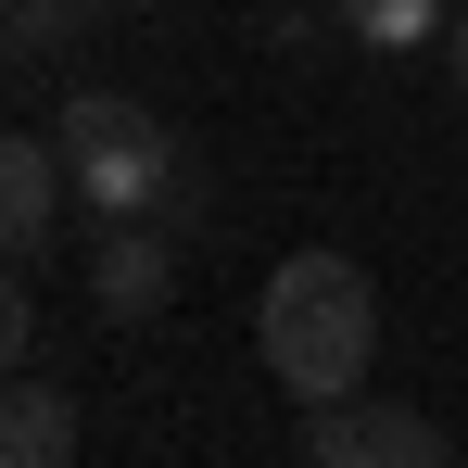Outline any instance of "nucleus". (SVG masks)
<instances>
[{"mask_svg":"<svg viewBox=\"0 0 468 468\" xmlns=\"http://www.w3.org/2000/svg\"><path fill=\"white\" fill-rule=\"evenodd\" d=\"M253 342H266V380L292 405H342L367 392V355H380V292L355 253H292L253 304Z\"/></svg>","mask_w":468,"mask_h":468,"instance_id":"nucleus-1","label":"nucleus"},{"mask_svg":"<svg viewBox=\"0 0 468 468\" xmlns=\"http://www.w3.org/2000/svg\"><path fill=\"white\" fill-rule=\"evenodd\" d=\"M64 177H77V203L101 229H127V216H190V153H177V127H165L153 101H127V89H77L64 101Z\"/></svg>","mask_w":468,"mask_h":468,"instance_id":"nucleus-2","label":"nucleus"},{"mask_svg":"<svg viewBox=\"0 0 468 468\" xmlns=\"http://www.w3.org/2000/svg\"><path fill=\"white\" fill-rule=\"evenodd\" d=\"M304 468H456V456H443V431L418 405L342 392V405H304Z\"/></svg>","mask_w":468,"mask_h":468,"instance_id":"nucleus-3","label":"nucleus"},{"mask_svg":"<svg viewBox=\"0 0 468 468\" xmlns=\"http://www.w3.org/2000/svg\"><path fill=\"white\" fill-rule=\"evenodd\" d=\"M165 292H177V229L165 216H127V229H101V253H89V304L114 316V329H153Z\"/></svg>","mask_w":468,"mask_h":468,"instance_id":"nucleus-4","label":"nucleus"},{"mask_svg":"<svg viewBox=\"0 0 468 468\" xmlns=\"http://www.w3.org/2000/svg\"><path fill=\"white\" fill-rule=\"evenodd\" d=\"M64 140H13L0 127V253H38L51 240V216H64Z\"/></svg>","mask_w":468,"mask_h":468,"instance_id":"nucleus-5","label":"nucleus"},{"mask_svg":"<svg viewBox=\"0 0 468 468\" xmlns=\"http://www.w3.org/2000/svg\"><path fill=\"white\" fill-rule=\"evenodd\" d=\"M0 468H77V405L51 380H0Z\"/></svg>","mask_w":468,"mask_h":468,"instance_id":"nucleus-6","label":"nucleus"},{"mask_svg":"<svg viewBox=\"0 0 468 468\" xmlns=\"http://www.w3.org/2000/svg\"><path fill=\"white\" fill-rule=\"evenodd\" d=\"M367 51H418V38H443V0H329Z\"/></svg>","mask_w":468,"mask_h":468,"instance_id":"nucleus-7","label":"nucleus"},{"mask_svg":"<svg viewBox=\"0 0 468 468\" xmlns=\"http://www.w3.org/2000/svg\"><path fill=\"white\" fill-rule=\"evenodd\" d=\"M77 26H101V0H0V38H13V64H26V51H64Z\"/></svg>","mask_w":468,"mask_h":468,"instance_id":"nucleus-8","label":"nucleus"},{"mask_svg":"<svg viewBox=\"0 0 468 468\" xmlns=\"http://www.w3.org/2000/svg\"><path fill=\"white\" fill-rule=\"evenodd\" d=\"M26 342H38V304H26V279H13V253H0V380L26 367Z\"/></svg>","mask_w":468,"mask_h":468,"instance_id":"nucleus-9","label":"nucleus"},{"mask_svg":"<svg viewBox=\"0 0 468 468\" xmlns=\"http://www.w3.org/2000/svg\"><path fill=\"white\" fill-rule=\"evenodd\" d=\"M443 77H456V101H468V13L443 26Z\"/></svg>","mask_w":468,"mask_h":468,"instance_id":"nucleus-10","label":"nucleus"},{"mask_svg":"<svg viewBox=\"0 0 468 468\" xmlns=\"http://www.w3.org/2000/svg\"><path fill=\"white\" fill-rule=\"evenodd\" d=\"M0 64H13V38H0Z\"/></svg>","mask_w":468,"mask_h":468,"instance_id":"nucleus-11","label":"nucleus"}]
</instances>
